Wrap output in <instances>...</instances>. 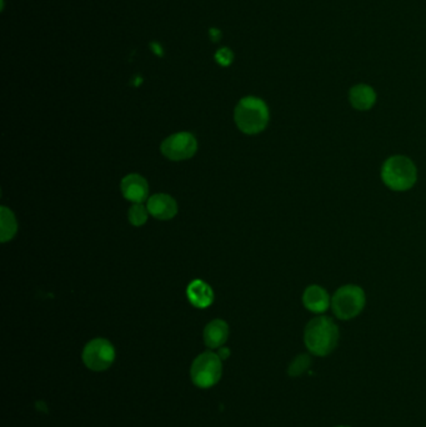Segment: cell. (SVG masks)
<instances>
[{
  "mask_svg": "<svg viewBox=\"0 0 426 427\" xmlns=\"http://www.w3.org/2000/svg\"><path fill=\"white\" fill-rule=\"evenodd\" d=\"M122 194L133 204H142L148 200L149 185L148 181L139 174H129L126 175L120 184Z\"/></svg>",
  "mask_w": 426,
  "mask_h": 427,
  "instance_id": "ba28073f",
  "label": "cell"
},
{
  "mask_svg": "<svg viewBox=\"0 0 426 427\" xmlns=\"http://www.w3.org/2000/svg\"><path fill=\"white\" fill-rule=\"evenodd\" d=\"M228 337L229 326L224 320L216 319L205 326V345L209 349H220L227 342Z\"/></svg>",
  "mask_w": 426,
  "mask_h": 427,
  "instance_id": "4fadbf2b",
  "label": "cell"
},
{
  "mask_svg": "<svg viewBox=\"0 0 426 427\" xmlns=\"http://www.w3.org/2000/svg\"><path fill=\"white\" fill-rule=\"evenodd\" d=\"M310 358L308 355H300L295 359L293 360L290 366H289V374L291 376H299L303 372L306 371L310 366Z\"/></svg>",
  "mask_w": 426,
  "mask_h": 427,
  "instance_id": "2e32d148",
  "label": "cell"
},
{
  "mask_svg": "<svg viewBox=\"0 0 426 427\" xmlns=\"http://www.w3.org/2000/svg\"><path fill=\"white\" fill-rule=\"evenodd\" d=\"M339 340V328L327 316H318L306 325L304 341L310 353L325 356L333 351Z\"/></svg>",
  "mask_w": 426,
  "mask_h": 427,
  "instance_id": "6da1fadb",
  "label": "cell"
},
{
  "mask_svg": "<svg viewBox=\"0 0 426 427\" xmlns=\"http://www.w3.org/2000/svg\"><path fill=\"white\" fill-rule=\"evenodd\" d=\"M222 360L218 353H204L199 355L192 362L190 376L195 386L209 389L215 386L222 375Z\"/></svg>",
  "mask_w": 426,
  "mask_h": 427,
  "instance_id": "5b68a950",
  "label": "cell"
},
{
  "mask_svg": "<svg viewBox=\"0 0 426 427\" xmlns=\"http://www.w3.org/2000/svg\"><path fill=\"white\" fill-rule=\"evenodd\" d=\"M149 214L158 220H170L178 214V204L167 194H154L147 200Z\"/></svg>",
  "mask_w": 426,
  "mask_h": 427,
  "instance_id": "9c48e42d",
  "label": "cell"
},
{
  "mask_svg": "<svg viewBox=\"0 0 426 427\" xmlns=\"http://www.w3.org/2000/svg\"><path fill=\"white\" fill-rule=\"evenodd\" d=\"M150 48L154 51L156 56H163V49H161V45L158 43L150 44Z\"/></svg>",
  "mask_w": 426,
  "mask_h": 427,
  "instance_id": "d6986e66",
  "label": "cell"
},
{
  "mask_svg": "<svg viewBox=\"0 0 426 427\" xmlns=\"http://www.w3.org/2000/svg\"><path fill=\"white\" fill-rule=\"evenodd\" d=\"M188 300L192 306L198 309H205L214 301V292L209 285L203 280H194L186 289Z\"/></svg>",
  "mask_w": 426,
  "mask_h": 427,
  "instance_id": "8fae6325",
  "label": "cell"
},
{
  "mask_svg": "<svg viewBox=\"0 0 426 427\" xmlns=\"http://www.w3.org/2000/svg\"><path fill=\"white\" fill-rule=\"evenodd\" d=\"M149 211L142 204H133L129 209V221L134 226H142L148 220Z\"/></svg>",
  "mask_w": 426,
  "mask_h": 427,
  "instance_id": "9a60e30c",
  "label": "cell"
},
{
  "mask_svg": "<svg viewBox=\"0 0 426 427\" xmlns=\"http://www.w3.org/2000/svg\"><path fill=\"white\" fill-rule=\"evenodd\" d=\"M349 100L354 109L365 112L371 109L377 103V93L372 87L366 84H358L350 89Z\"/></svg>",
  "mask_w": 426,
  "mask_h": 427,
  "instance_id": "7c38bea8",
  "label": "cell"
},
{
  "mask_svg": "<svg viewBox=\"0 0 426 427\" xmlns=\"http://www.w3.org/2000/svg\"><path fill=\"white\" fill-rule=\"evenodd\" d=\"M115 360V349L106 339L89 341L83 350V362L92 371H106Z\"/></svg>",
  "mask_w": 426,
  "mask_h": 427,
  "instance_id": "8992f818",
  "label": "cell"
},
{
  "mask_svg": "<svg viewBox=\"0 0 426 427\" xmlns=\"http://www.w3.org/2000/svg\"><path fill=\"white\" fill-rule=\"evenodd\" d=\"M365 292L357 285H344L331 297V309L340 320H352L364 310Z\"/></svg>",
  "mask_w": 426,
  "mask_h": 427,
  "instance_id": "277c9868",
  "label": "cell"
},
{
  "mask_svg": "<svg viewBox=\"0 0 426 427\" xmlns=\"http://www.w3.org/2000/svg\"><path fill=\"white\" fill-rule=\"evenodd\" d=\"M209 34H211V39H213V40H214V42H216V40H219V39H220V37H222V33L218 31V29H214V28H213V29H211V31H209Z\"/></svg>",
  "mask_w": 426,
  "mask_h": 427,
  "instance_id": "ffe728a7",
  "label": "cell"
},
{
  "mask_svg": "<svg viewBox=\"0 0 426 427\" xmlns=\"http://www.w3.org/2000/svg\"><path fill=\"white\" fill-rule=\"evenodd\" d=\"M216 62H219L222 67H228L234 59L233 56V51L229 50L228 48H222V49L218 50L215 54Z\"/></svg>",
  "mask_w": 426,
  "mask_h": 427,
  "instance_id": "e0dca14e",
  "label": "cell"
},
{
  "mask_svg": "<svg viewBox=\"0 0 426 427\" xmlns=\"http://www.w3.org/2000/svg\"><path fill=\"white\" fill-rule=\"evenodd\" d=\"M161 150L169 160H188L197 153L198 142L192 133L181 131L167 137L161 144Z\"/></svg>",
  "mask_w": 426,
  "mask_h": 427,
  "instance_id": "52a82bcc",
  "label": "cell"
},
{
  "mask_svg": "<svg viewBox=\"0 0 426 427\" xmlns=\"http://www.w3.org/2000/svg\"><path fill=\"white\" fill-rule=\"evenodd\" d=\"M218 355H219L220 359L227 360L230 356V350L227 349V347H220L219 351H218Z\"/></svg>",
  "mask_w": 426,
  "mask_h": 427,
  "instance_id": "ac0fdd59",
  "label": "cell"
},
{
  "mask_svg": "<svg viewBox=\"0 0 426 427\" xmlns=\"http://www.w3.org/2000/svg\"><path fill=\"white\" fill-rule=\"evenodd\" d=\"M384 184L394 192H407L418 180V169L408 156L394 155L384 161L382 167Z\"/></svg>",
  "mask_w": 426,
  "mask_h": 427,
  "instance_id": "3957f363",
  "label": "cell"
},
{
  "mask_svg": "<svg viewBox=\"0 0 426 427\" xmlns=\"http://www.w3.org/2000/svg\"><path fill=\"white\" fill-rule=\"evenodd\" d=\"M235 124L247 135H256L269 124V108L264 100L247 97L238 103L234 112Z\"/></svg>",
  "mask_w": 426,
  "mask_h": 427,
  "instance_id": "7a4b0ae2",
  "label": "cell"
},
{
  "mask_svg": "<svg viewBox=\"0 0 426 427\" xmlns=\"http://www.w3.org/2000/svg\"><path fill=\"white\" fill-rule=\"evenodd\" d=\"M0 239L1 242H9L18 231L17 219L14 217L12 210H9L6 206H1L0 209Z\"/></svg>",
  "mask_w": 426,
  "mask_h": 427,
  "instance_id": "5bb4252c",
  "label": "cell"
},
{
  "mask_svg": "<svg viewBox=\"0 0 426 427\" xmlns=\"http://www.w3.org/2000/svg\"><path fill=\"white\" fill-rule=\"evenodd\" d=\"M303 305L314 314L325 312L331 306V299L327 291L319 285H310L303 294Z\"/></svg>",
  "mask_w": 426,
  "mask_h": 427,
  "instance_id": "30bf717a",
  "label": "cell"
}]
</instances>
